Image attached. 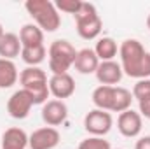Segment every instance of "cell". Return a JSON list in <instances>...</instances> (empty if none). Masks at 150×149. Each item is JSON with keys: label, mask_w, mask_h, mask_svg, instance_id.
Returning a JSON list of instances; mask_svg holds the SVG:
<instances>
[{"label": "cell", "mask_w": 150, "mask_h": 149, "mask_svg": "<svg viewBox=\"0 0 150 149\" xmlns=\"http://www.w3.org/2000/svg\"><path fill=\"white\" fill-rule=\"evenodd\" d=\"M122 72L136 81L150 79V53L136 39H126L119 46Z\"/></svg>", "instance_id": "cell-1"}, {"label": "cell", "mask_w": 150, "mask_h": 149, "mask_svg": "<svg viewBox=\"0 0 150 149\" xmlns=\"http://www.w3.org/2000/svg\"><path fill=\"white\" fill-rule=\"evenodd\" d=\"M25 9L35 19V25L42 32H47V34L56 32L61 25L59 11L51 0H26Z\"/></svg>", "instance_id": "cell-2"}, {"label": "cell", "mask_w": 150, "mask_h": 149, "mask_svg": "<svg viewBox=\"0 0 150 149\" xmlns=\"http://www.w3.org/2000/svg\"><path fill=\"white\" fill-rule=\"evenodd\" d=\"M19 84L23 90H26L35 105H44L51 95L49 91V79L47 74L40 67H26L19 72Z\"/></svg>", "instance_id": "cell-3"}, {"label": "cell", "mask_w": 150, "mask_h": 149, "mask_svg": "<svg viewBox=\"0 0 150 149\" xmlns=\"http://www.w3.org/2000/svg\"><path fill=\"white\" fill-rule=\"evenodd\" d=\"M47 56H49V70H51V74L52 75L68 74L70 67H74L75 63L77 49L67 39H58L49 46Z\"/></svg>", "instance_id": "cell-4"}, {"label": "cell", "mask_w": 150, "mask_h": 149, "mask_svg": "<svg viewBox=\"0 0 150 149\" xmlns=\"http://www.w3.org/2000/svg\"><path fill=\"white\" fill-rule=\"evenodd\" d=\"M75 27H77V34L79 37L84 40H94L101 34L103 28V21L98 14V9L94 7V4L89 2H82L80 11L74 16Z\"/></svg>", "instance_id": "cell-5"}, {"label": "cell", "mask_w": 150, "mask_h": 149, "mask_svg": "<svg viewBox=\"0 0 150 149\" xmlns=\"http://www.w3.org/2000/svg\"><path fill=\"white\" fill-rule=\"evenodd\" d=\"M113 126V117L110 112L101 109H93L84 117V128L93 137H105Z\"/></svg>", "instance_id": "cell-6"}, {"label": "cell", "mask_w": 150, "mask_h": 149, "mask_svg": "<svg viewBox=\"0 0 150 149\" xmlns=\"http://www.w3.org/2000/svg\"><path fill=\"white\" fill-rule=\"evenodd\" d=\"M33 105L35 104H33L32 95L26 90L21 88V90L14 91L9 97V100H7V112L14 119H25V117H28V114H30Z\"/></svg>", "instance_id": "cell-7"}, {"label": "cell", "mask_w": 150, "mask_h": 149, "mask_svg": "<svg viewBox=\"0 0 150 149\" xmlns=\"http://www.w3.org/2000/svg\"><path fill=\"white\" fill-rule=\"evenodd\" d=\"M143 128V117L142 114L133 109L120 112L117 117V130L120 132V135L127 137V139H134L142 133Z\"/></svg>", "instance_id": "cell-8"}, {"label": "cell", "mask_w": 150, "mask_h": 149, "mask_svg": "<svg viewBox=\"0 0 150 149\" xmlns=\"http://www.w3.org/2000/svg\"><path fill=\"white\" fill-rule=\"evenodd\" d=\"M61 140V135L52 126H42L30 133L28 137V148L30 149H54Z\"/></svg>", "instance_id": "cell-9"}, {"label": "cell", "mask_w": 150, "mask_h": 149, "mask_svg": "<svg viewBox=\"0 0 150 149\" xmlns=\"http://www.w3.org/2000/svg\"><path fill=\"white\" fill-rule=\"evenodd\" d=\"M42 119H44V123L47 125V126H52V128H56V126H59V125H63L65 121H67V117H68V107H67V104L63 102V100H47L44 105H42Z\"/></svg>", "instance_id": "cell-10"}, {"label": "cell", "mask_w": 150, "mask_h": 149, "mask_svg": "<svg viewBox=\"0 0 150 149\" xmlns=\"http://www.w3.org/2000/svg\"><path fill=\"white\" fill-rule=\"evenodd\" d=\"M49 91L56 100L70 98L75 93V79L70 74H56L49 77Z\"/></svg>", "instance_id": "cell-11"}, {"label": "cell", "mask_w": 150, "mask_h": 149, "mask_svg": "<svg viewBox=\"0 0 150 149\" xmlns=\"http://www.w3.org/2000/svg\"><path fill=\"white\" fill-rule=\"evenodd\" d=\"M94 74H96V79L100 81V84H103V86H117L122 81L124 72H122L120 63L112 60V62H100L98 70Z\"/></svg>", "instance_id": "cell-12"}, {"label": "cell", "mask_w": 150, "mask_h": 149, "mask_svg": "<svg viewBox=\"0 0 150 149\" xmlns=\"http://www.w3.org/2000/svg\"><path fill=\"white\" fill-rule=\"evenodd\" d=\"M98 65H100V60H98L94 49L84 47V49L77 51L74 67H75V70H77L79 74H84V75L94 74V72L98 70Z\"/></svg>", "instance_id": "cell-13"}, {"label": "cell", "mask_w": 150, "mask_h": 149, "mask_svg": "<svg viewBox=\"0 0 150 149\" xmlns=\"http://www.w3.org/2000/svg\"><path fill=\"white\" fill-rule=\"evenodd\" d=\"M28 133L19 126H11L2 133V149H26L28 148Z\"/></svg>", "instance_id": "cell-14"}, {"label": "cell", "mask_w": 150, "mask_h": 149, "mask_svg": "<svg viewBox=\"0 0 150 149\" xmlns=\"http://www.w3.org/2000/svg\"><path fill=\"white\" fill-rule=\"evenodd\" d=\"M21 40H19V35L16 34H4V37L0 39V58L4 60H14L16 56L21 54Z\"/></svg>", "instance_id": "cell-15"}, {"label": "cell", "mask_w": 150, "mask_h": 149, "mask_svg": "<svg viewBox=\"0 0 150 149\" xmlns=\"http://www.w3.org/2000/svg\"><path fill=\"white\" fill-rule=\"evenodd\" d=\"M19 40L23 47H37L44 46V32L33 23H26L19 30Z\"/></svg>", "instance_id": "cell-16"}, {"label": "cell", "mask_w": 150, "mask_h": 149, "mask_svg": "<svg viewBox=\"0 0 150 149\" xmlns=\"http://www.w3.org/2000/svg\"><path fill=\"white\" fill-rule=\"evenodd\" d=\"M113 91H115V86H103L100 84L94 91H93V104L96 109H101V111L112 112L113 107Z\"/></svg>", "instance_id": "cell-17"}, {"label": "cell", "mask_w": 150, "mask_h": 149, "mask_svg": "<svg viewBox=\"0 0 150 149\" xmlns=\"http://www.w3.org/2000/svg\"><path fill=\"white\" fill-rule=\"evenodd\" d=\"M19 79V72H18V67L12 60H4L0 58V88L2 90H7V88H12Z\"/></svg>", "instance_id": "cell-18"}, {"label": "cell", "mask_w": 150, "mask_h": 149, "mask_svg": "<svg viewBox=\"0 0 150 149\" xmlns=\"http://www.w3.org/2000/svg\"><path fill=\"white\" fill-rule=\"evenodd\" d=\"M94 53L100 62H112L113 58L119 54V46L112 37H101L98 39L94 46Z\"/></svg>", "instance_id": "cell-19"}, {"label": "cell", "mask_w": 150, "mask_h": 149, "mask_svg": "<svg viewBox=\"0 0 150 149\" xmlns=\"http://www.w3.org/2000/svg\"><path fill=\"white\" fill-rule=\"evenodd\" d=\"M131 104H133V93L122 86H115V91H113V107L112 112H124L127 109H131Z\"/></svg>", "instance_id": "cell-20"}, {"label": "cell", "mask_w": 150, "mask_h": 149, "mask_svg": "<svg viewBox=\"0 0 150 149\" xmlns=\"http://www.w3.org/2000/svg\"><path fill=\"white\" fill-rule=\"evenodd\" d=\"M45 54H47L45 46H37V47H23L19 56L28 67H38L45 60Z\"/></svg>", "instance_id": "cell-21"}, {"label": "cell", "mask_w": 150, "mask_h": 149, "mask_svg": "<svg viewBox=\"0 0 150 149\" xmlns=\"http://www.w3.org/2000/svg\"><path fill=\"white\" fill-rule=\"evenodd\" d=\"M133 98L138 100V104L150 102V79H140L133 86Z\"/></svg>", "instance_id": "cell-22"}, {"label": "cell", "mask_w": 150, "mask_h": 149, "mask_svg": "<svg viewBox=\"0 0 150 149\" xmlns=\"http://www.w3.org/2000/svg\"><path fill=\"white\" fill-rule=\"evenodd\" d=\"M79 149H112V146L103 137H93L91 135L79 144Z\"/></svg>", "instance_id": "cell-23"}, {"label": "cell", "mask_w": 150, "mask_h": 149, "mask_svg": "<svg viewBox=\"0 0 150 149\" xmlns=\"http://www.w3.org/2000/svg\"><path fill=\"white\" fill-rule=\"evenodd\" d=\"M54 5H56L58 11L75 16L80 11V7H82V0H56Z\"/></svg>", "instance_id": "cell-24"}, {"label": "cell", "mask_w": 150, "mask_h": 149, "mask_svg": "<svg viewBox=\"0 0 150 149\" xmlns=\"http://www.w3.org/2000/svg\"><path fill=\"white\" fill-rule=\"evenodd\" d=\"M134 149H150V135L140 137L134 144Z\"/></svg>", "instance_id": "cell-25"}, {"label": "cell", "mask_w": 150, "mask_h": 149, "mask_svg": "<svg viewBox=\"0 0 150 149\" xmlns=\"http://www.w3.org/2000/svg\"><path fill=\"white\" fill-rule=\"evenodd\" d=\"M140 114H142V117H147L150 119V102H145V104H140Z\"/></svg>", "instance_id": "cell-26"}, {"label": "cell", "mask_w": 150, "mask_h": 149, "mask_svg": "<svg viewBox=\"0 0 150 149\" xmlns=\"http://www.w3.org/2000/svg\"><path fill=\"white\" fill-rule=\"evenodd\" d=\"M4 34H5V32H4V27H2V23H0V39L4 37Z\"/></svg>", "instance_id": "cell-27"}, {"label": "cell", "mask_w": 150, "mask_h": 149, "mask_svg": "<svg viewBox=\"0 0 150 149\" xmlns=\"http://www.w3.org/2000/svg\"><path fill=\"white\" fill-rule=\"evenodd\" d=\"M147 27H149V30H150V14L147 16Z\"/></svg>", "instance_id": "cell-28"}, {"label": "cell", "mask_w": 150, "mask_h": 149, "mask_svg": "<svg viewBox=\"0 0 150 149\" xmlns=\"http://www.w3.org/2000/svg\"><path fill=\"white\" fill-rule=\"evenodd\" d=\"M112 149H120V148H112Z\"/></svg>", "instance_id": "cell-29"}]
</instances>
